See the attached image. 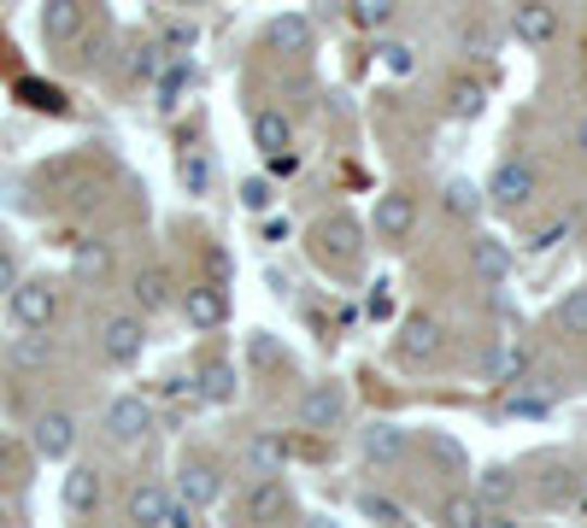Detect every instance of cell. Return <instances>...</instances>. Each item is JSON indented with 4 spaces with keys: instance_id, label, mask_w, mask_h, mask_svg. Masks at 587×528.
Segmentation results:
<instances>
[{
    "instance_id": "1",
    "label": "cell",
    "mask_w": 587,
    "mask_h": 528,
    "mask_svg": "<svg viewBox=\"0 0 587 528\" xmlns=\"http://www.w3.org/2000/svg\"><path fill=\"white\" fill-rule=\"evenodd\" d=\"M130 523H153V528H189L194 523V505H182L170 488L159 481H141L130 493Z\"/></svg>"
},
{
    "instance_id": "2",
    "label": "cell",
    "mask_w": 587,
    "mask_h": 528,
    "mask_svg": "<svg viewBox=\"0 0 587 528\" xmlns=\"http://www.w3.org/2000/svg\"><path fill=\"white\" fill-rule=\"evenodd\" d=\"M7 311L18 330H48V323L60 318V288H53V282H12Z\"/></svg>"
},
{
    "instance_id": "3",
    "label": "cell",
    "mask_w": 587,
    "mask_h": 528,
    "mask_svg": "<svg viewBox=\"0 0 587 528\" xmlns=\"http://www.w3.org/2000/svg\"><path fill=\"white\" fill-rule=\"evenodd\" d=\"M141 347H148V323H141V311H118V318L100 323V359H106V364H136Z\"/></svg>"
},
{
    "instance_id": "4",
    "label": "cell",
    "mask_w": 587,
    "mask_h": 528,
    "mask_svg": "<svg viewBox=\"0 0 587 528\" xmlns=\"http://www.w3.org/2000/svg\"><path fill=\"white\" fill-rule=\"evenodd\" d=\"M318 253H323V259H335L341 270L359 265V253H365V223L347 218V211L323 218V223H318Z\"/></svg>"
},
{
    "instance_id": "5",
    "label": "cell",
    "mask_w": 587,
    "mask_h": 528,
    "mask_svg": "<svg viewBox=\"0 0 587 528\" xmlns=\"http://www.w3.org/2000/svg\"><path fill=\"white\" fill-rule=\"evenodd\" d=\"M341 417H347V394H341V382H311L306 399H299V423H306L311 435H329V429H341Z\"/></svg>"
},
{
    "instance_id": "6",
    "label": "cell",
    "mask_w": 587,
    "mask_h": 528,
    "mask_svg": "<svg viewBox=\"0 0 587 528\" xmlns=\"http://www.w3.org/2000/svg\"><path fill=\"white\" fill-rule=\"evenodd\" d=\"M153 429V405L141 394H124V399H112L106 405V435L118 440V447H141Z\"/></svg>"
},
{
    "instance_id": "7",
    "label": "cell",
    "mask_w": 587,
    "mask_h": 528,
    "mask_svg": "<svg viewBox=\"0 0 587 528\" xmlns=\"http://www.w3.org/2000/svg\"><path fill=\"white\" fill-rule=\"evenodd\" d=\"M488 199L499 211H523L528 199H535V165H523V159H506L494 170V182H488Z\"/></svg>"
},
{
    "instance_id": "8",
    "label": "cell",
    "mask_w": 587,
    "mask_h": 528,
    "mask_svg": "<svg viewBox=\"0 0 587 528\" xmlns=\"http://www.w3.org/2000/svg\"><path fill=\"white\" fill-rule=\"evenodd\" d=\"M370 230H377V241H406L411 230H418V199L411 194H377Z\"/></svg>"
},
{
    "instance_id": "9",
    "label": "cell",
    "mask_w": 587,
    "mask_h": 528,
    "mask_svg": "<svg viewBox=\"0 0 587 528\" xmlns=\"http://www.w3.org/2000/svg\"><path fill=\"white\" fill-rule=\"evenodd\" d=\"M511 30H518V41H528V48H547V41H558V7H547V0H518V7H511Z\"/></svg>"
},
{
    "instance_id": "10",
    "label": "cell",
    "mask_w": 587,
    "mask_h": 528,
    "mask_svg": "<svg viewBox=\"0 0 587 528\" xmlns=\"http://www.w3.org/2000/svg\"><path fill=\"white\" fill-rule=\"evenodd\" d=\"M82 18H89L82 0H48V7H41V41H48V48H71V41L82 36Z\"/></svg>"
},
{
    "instance_id": "11",
    "label": "cell",
    "mask_w": 587,
    "mask_h": 528,
    "mask_svg": "<svg viewBox=\"0 0 587 528\" xmlns=\"http://www.w3.org/2000/svg\"><path fill=\"white\" fill-rule=\"evenodd\" d=\"M182 318H189V330H224L229 299H224L218 282H194V288L182 294Z\"/></svg>"
},
{
    "instance_id": "12",
    "label": "cell",
    "mask_w": 587,
    "mask_h": 528,
    "mask_svg": "<svg viewBox=\"0 0 587 528\" xmlns=\"http://www.w3.org/2000/svg\"><path fill=\"white\" fill-rule=\"evenodd\" d=\"M177 499H182V505H194V511H212L224 499V476L212 464H182L177 469Z\"/></svg>"
},
{
    "instance_id": "13",
    "label": "cell",
    "mask_w": 587,
    "mask_h": 528,
    "mask_svg": "<svg viewBox=\"0 0 587 528\" xmlns=\"http://www.w3.org/2000/svg\"><path fill=\"white\" fill-rule=\"evenodd\" d=\"M359 452H365V464H399L411 452V435L399 429V423H370V429L359 435Z\"/></svg>"
},
{
    "instance_id": "14",
    "label": "cell",
    "mask_w": 587,
    "mask_h": 528,
    "mask_svg": "<svg viewBox=\"0 0 587 528\" xmlns=\"http://www.w3.org/2000/svg\"><path fill=\"white\" fill-rule=\"evenodd\" d=\"M30 440H36L41 459H65V452L77 447V417H71V411H41Z\"/></svg>"
},
{
    "instance_id": "15",
    "label": "cell",
    "mask_w": 587,
    "mask_h": 528,
    "mask_svg": "<svg viewBox=\"0 0 587 528\" xmlns=\"http://www.w3.org/2000/svg\"><path fill=\"white\" fill-rule=\"evenodd\" d=\"M282 511H289V493H282L277 476H259L247 493H241V517L247 523H277Z\"/></svg>"
},
{
    "instance_id": "16",
    "label": "cell",
    "mask_w": 587,
    "mask_h": 528,
    "mask_svg": "<svg viewBox=\"0 0 587 528\" xmlns=\"http://www.w3.org/2000/svg\"><path fill=\"white\" fill-rule=\"evenodd\" d=\"M100 499H106V481H100L94 464H77L65 476V511L71 517H89V511H100Z\"/></svg>"
},
{
    "instance_id": "17",
    "label": "cell",
    "mask_w": 587,
    "mask_h": 528,
    "mask_svg": "<svg viewBox=\"0 0 587 528\" xmlns=\"http://www.w3.org/2000/svg\"><path fill=\"white\" fill-rule=\"evenodd\" d=\"M470 270H476L482 282H506L511 276V247L499 235H476L470 241Z\"/></svg>"
},
{
    "instance_id": "18",
    "label": "cell",
    "mask_w": 587,
    "mask_h": 528,
    "mask_svg": "<svg viewBox=\"0 0 587 528\" xmlns=\"http://www.w3.org/2000/svg\"><path fill=\"white\" fill-rule=\"evenodd\" d=\"M441 347H447V340H441V323L435 318H411L406 323V340H399V359H406V364L441 359Z\"/></svg>"
},
{
    "instance_id": "19",
    "label": "cell",
    "mask_w": 587,
    "mask_h": 528,
    "mask_svg": "<svg viewBox=\"0 0 587 528\" xmlns=\"http://www.w3.org/2000/svg\"><path fill=\"white\" fill-rule=\"evenodd\" d=\"M270 48L289 53V60L311 53V18H306V12H282V18L270 24Z\"/></svg>"
},
{
    "instance_id": "20",
    "label": "cell",
    "mask_w": 587,
    "mask_h": 528,
    "mask_svg": "<svg viewBox=\"0 0 587 528\" xmlns=\"http://www.w3.org/2000/svg\"><path fill=\"white\" fill-rule=\"evenodd\" d=\"M130 299H136V311L148 318V311H165L170 306V276L159 265H148V270H136V282H130Z\"/></svg>"
},
{
    "instance_id": "21",
    "label": "cell",
    "mask_w": 587,
    "mask_h": 528,
    "mask_svg": "<svg viewBox=\"0 0 587 528\" xmlns=\"http://www.w3.org/2000/svg\"><path fill=\"white\" fill-rule=\"evenodd\" d=\"M241 464H247L253 476H282V440H277V435H247V447H241Z\"/></svg>"
},
{
    "instance_id": "22",
    "label": "cell",
    "mask_w": 587,
    "mask_h": 528,
    "mask_svg": "<svg viewBox=\"0 0 587 528\" xmlns=\"http://www.w3.org/2000/svg\"><path fill=\"white\" fill-rule=\"evenodd\" d=\"M528 359H535V352H528L523 340H511V347H499V352H488V359H482V370H488L494 382H523V370H528Z\"/></svg>"
},
{
    "instance_id": "23",
    "label": "cell",
    "mask_w": 587,
    "mask_h": 528,
    "mask_svg": "<svg viewBox=\"0 0 587 528\" xmlns=\"http://www.w3.org/2000/svg\"><path fill=\"white\" fill-rule=\"evenodd\" d=\"M200 394H206L212 405L235 399V364H229V359H206V364H200Z\"/></svg>"
},
{
    "instance_id": "24",
    "label": "cell",
    "mask_w": 587,
    "mask_h": 528,
    "mask_svg": "<svg viewBox=\"0 0 587 528\" xmlns=\"http://www.w3.org/2000/svg\"><path fill=\"white\" fill-rule=\"evenodd\" d=\"M253 141H259L265 153H289V141H294V124L282 118V112H259V118H253Z\"/></svg>"
},
{
    "instance_id": "25",
    "label": "cell",
    "mask_w": 587,
    "mask_h": 528,
    "mask_svg": "<svg viewBox=\"0 0 587 528\" xmlns=\"http://www.w3.org/2000/svg\"><path fill=\"white\" fill-rule=\"evenodd\" d=\"M547 405H552V376H535L528 388L518 382V394H511V411H518V417H540Z\"/></svg>"
},
{
    "instance_id": "26",
    "label": "cell",
    "mask_w": 587,
    "mask_h": 528,
    "mask_svg": "<svg viewBox=\"0 0 587 528\" xmlns=\"http://www.w3.org/2000/svg\"><path fill=\"white\" fill-rule=\"evenodd\" d=\"M447 523H458V528L499 523V505H488V499H447Z\"/></svg>"
},
{
    "instance_id": "27",
    "label": "cell",
    "mask_w": 587,
    "mask_h": 528,
    "mask_svg": "<svg viewBox=\"0 0 587 528\" xmlns=\"http://www.w3.org/2000/svg\"><path fill=\"white\" fill-rule=\"evenodd\" d=\"M399 18V0H353V24H365V30H388Z\"/></svg>"
},
{
    "instance_id": "28",
    "label": "cell",
    "mask_w": 587,
    "mask_h": 528,
    "mask_svg": "<svg viewBox=\"0 0 587 528\" xmlns=\"http://www.w3.org/2000/svg\"><path fill=\"white\" fill-rule=\"evenodd\" d=\"M558 330L564 335H587V288H570L558 299Z\"/></svg>"
},
{
    "instance_id": "29",
    "label": "cell",
    "mask_w": 587,
    "mask_h": 528,
    "mask_svg": "<svg viewBox=\"0 0 587 528\" xmlns=\"http://www.w3.org/2000/svg\"><path fill=\"white\" fill-rule=\"evenodd\" d=\"M359 517L365 523H406V505L388 493H359Z\"/></svg>"
},
{
    "instance_id": "30",
    "label": "cell",
    "mask_w": 587,
    "mask_h": 528,
    "mask_svg": "<svg viewBox=\"0 0 587 528\" xmlns=\"http://www.w3.org/2000/svg\"><path fill=\"white\" fill-rule=\"evenodd\" d=\"M182 189H189V194H212V159H206V153H182Z\"/></svg>"
},
{
    "instance_id": "31",
    "label": "cell",
    "mask_w": 587,
    "mask_h": 528,
    "mask_svg": "<svg viewBox=\"0 0 587 528\" xmlns=\"http://www.w3.org/2000/svg\"><path fill=\"white\" fill-rule=\"evenodd\" d=\"M482 100H488V89H482V82H452V94H447V106H452V118H476L482 112Z\"/></svg>"
},
{
    "instance_id": "32",
    "label": "cell",
    "mask_w": 587,
    "mask_h": 528,
    "mask_svg": "<svg viewBox=\"0 0 587 528\" xmlns=\"http://www.w3.org/2000/svg\"><path fill=\"white\" fill-rule=\"evenodd\" d=\"M106 270H112V247H106V241H82V247H77V276H106Z\"/></svg>"
},
{
    "instance_id": "33",
    "label": "cell",
    "mask_w": 587,
    "mask_h": 528,
    "mask_svg": "<svg viewBox=\"0 0 587 528\" xmlns=\"http://www.w3.org/2000/svg\"><path fill=\"white\" fill-rule=\"evenodd\" d=\"M189 82H194V70H189V65H170L165 77H159V106H165V112H177V106H182V94H189Z\"/></svg>"
},
{
    "instance_id": "34",
    "label": "cell",
    "mask_w": 587,
    "mask_h": 528,
    "mask_svg": "<svg viewBox=\"0 0 587 528\" xmlns=\"http://www.w3.org/2000/svg\"><path fill=\"white\" fill-rule=\"evenodd\" d=\"M447 211H452V218H476L482 189H476V182H447Z\"/></svg>"
},
{
    "instance_id": "35",
    "label": "cell",
    "mask_w": 587,
    "mask_h": 528,
    "mask_svg": "<svg viewBox=\"0 0 587 528\" xmlns=\"http://www.w3.org/2000/svg\"><path fill=\"white\" fill-rule=\"evenodd\" d=\"M476 499L506 505V499H511V469H482V476H476Z\"/></svg>"
},
{
    "instance_id": "36",
    "label": "cell",
    "mask_w": 587,
    "mask_h": 528,
    "mask_svg": "<svg viewBox=\"0 0 587 528\" xmlns=\"http://www.w3.org/2000/svg\"><path fill=\"white\" fill-rule=\"evenodd\" d=\"M382 65H388L394 77H411V70H418V53H411L406 41H382Z\"/></svg>"
},
{
    "instance_id": "37",
    "label": "cell",
    "mask_w": 587,
    "mask_h": 528,
    "mask_svg": "<svg viewBox=\"0 0 587 528\" xmlns=\"http://www.w3.org/2000/svg\"><path fill=\"white\" fill-rule=\"evenodd\" d=\"M12 359L18 364H48V340H41V330H24V340L12 347Z\"/></svg>"
},
{
    "instance_id": "38",
    "label": "cell",
    "mask_w": 587,
    "mask_h": 528,
    "mask_svg": "<svg viewBox=\"0 0 587 528\" xmlns=\"http://www.w3.org/2000/svg\"><path fill=\"white\" fill-rule=\"evenodd\" d=\"M241 206H247V211H265V206H270V182H265V177H247V182H241Z\"/></svg>"
},
{
    "instance_id": "39",
    "label": "cell",
    "mask_w": 587,
    "mask_h": 528,
    "mask_svg": "<svg viewBox=\"0 0 587 528\" xmlns=\"http://www.w3.org/2000/svg\"><path fill=\"white\" fill-rule=\"evenodd\" d=\"M429 452H435L447 469H464V452H458V440H447V435H429Z\"/></svg>"
},
{
    "instance_id": "40",
    "label": "cell",
    "mask_w": 587,
    "mask_h": 528,
    "mask_svg": "<svg viewBox=\"0 0 587 528\" xmlns=\"http://www.w3.org/2000/svg\"><path fill=\"white\" fill-rule=\"evenodd\" d=\"M159 53H165V48H141V60H136V77H141V82H153V77L165 70V60H159Z\"/></svg>"
},
{
    "instance_id": "41",
    "label": "cell",
    "mask_w": 587,
    "mask_h": 528,
    "mask_svg": "<svg viewBox=\"0 0 587 528\" xmlns=\"http://www.w3.org/2000/svg\"><path fill=\"white\" fill-rule=\"evenodd\" d=\"M12 282H18V265H12V253H0V294H7Z\"/></svg>"
},
{
    "instance_id": "42",
    "label": "cell",
    "mask_w": 587,
    "mask_h": 528,
    "mask_svg": "<svg viewBox=\"0 0 587 528\" xmlns=\"http://www.w3.org/2000/svg\"><path fill=\"white\" fill-rule=\"evenodd\" d=\"M206 265H212V282H224V276H229V259H224V247H212V253H206Z\"/></svg>"
},
{
    "instance_id": "43",
    "label": "cell",
    "mask_w": 587,
    "mask_h": 528,
    "mask_svg": "<svg viewBox=\"0 0 587 528\" xmlns=\"http://www.w3.org/2000/svg\"><path fill=\"white\" fill-rule=\"evenodd\" d=\"M165 48H194V30H182V24H177V30L165 36Z\"/></svg>"
},
{
    "instance_id": "44",
    "label": "cell",
    "mask_w": 587,
    "mask_h": 528,
    "mask_svg": "<svg viewBox=\"0 0 587 528\" xmlns=\"http://www.w3.org/2000/svg\"><path fill=\"white\" fill-rule=\"evenodd\" d=\"M552 241H564V223H547V230L535 235V247H552Z\"/></svg>"
},
{
    "instance_id": "45",
    "label": "cell",
    "mask_w": 587,
    "mask_h": 528,
    "mask_svg": "<svg viewBox=\"0 0 587 528\" xmlns=\"http://www.w3.org/2000/svg\"><path fill=\"white\" fill-rule=\"evenodd\" d=\"M576 141H582V153H587V118H582V130H576Z\"/></svg>"
}]
</instances>
